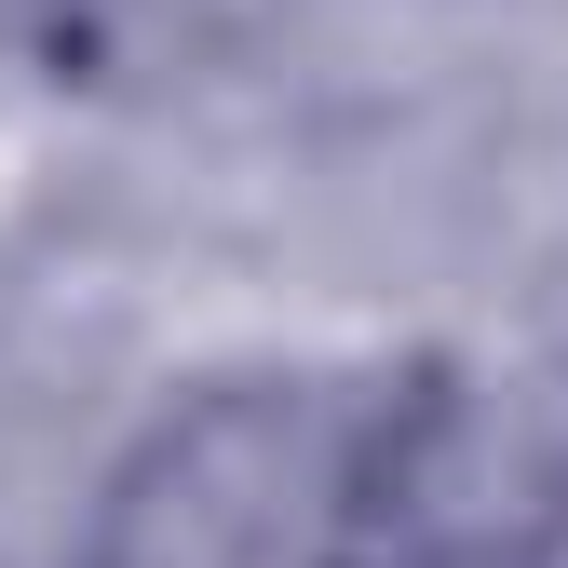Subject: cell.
Listing matches in <instances>:
<instances>
[{"mask_svg": "<svg viewBox=\"0 0 568 568\" xmlns=\"http://www.w3.org/2000/svg\"><path fill=\"white\" fill-rule=\"evenodd\" d=\"M379 501H393L379 434L244 406V419H203L190 447H163V487L122 501L109 568H379L393 555Z\"/></svg>", "mask_w": 568, "mask_h": 568, "instance_id": "obj_1", "label": "cell"}, {"mask_svg": "<svg viewBox=\"0 0 568 568\" xmlns=\"http://www.w3.org/2000/svg\"><path fill=\"white\" fill-rule=\"evenodd\" d=\"M528 568H568V501H555V528L528 541Z\"/></svg>", "mask_w": 568, "mask_h": 568, "instance_id": "obj_2", "label": "cell"}]
</instances>
